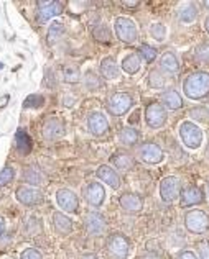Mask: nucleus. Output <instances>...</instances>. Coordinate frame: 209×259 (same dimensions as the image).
Returning <instances> with one entry per match:
<instances>
[{
    "instance_id": "f257e3e1",
    "label": "nucleus",
    "mask_w": 209,
    "mask_h": 259,
    "mask_svg": "<svg viewBox=\"0 0 209 259\" xmlns=\"http://www.w3.org/2000/svg\"><path fill=\"white\" fill-rule=\"evenodd\" d=\"M183 91L186 97L193 100L206 97L209 94V72L198 71L190 74L183 82Z\"/></svg>"
},
{
    "instance_id": "f03ea898",
    "label": "nucleus",
    "mask_w": 209,
    "mask_h": 259,
    "mask_svg": "<svg viewBox=\"0 0 209 259\" xmlns=\"http://www.w3.org/2000/svg\"><path fill=\"white\" fill-rule=\"evenodd\" d=\"M114 31H116L117 38L122 43L132 45V43L137 41L138 30H137V25L133 23V20H130V18H127V17L116 18V23H114Z\"/></svg>"
},
{
    "instance_id": "7ed1b4c3",
    "label": "nucleus",
    "mask_w": 209,
    "mask_h": 259,
    "mask_svg": "<svg viewBox=\"0 0 209 259\" xmlns=\"http://www.w3.org/2000/svg\"><path fill=\"white\" fill-rule=\"evenodd\" d=\"M185 227L193 235H203L209 230V217L203 210H190L185 215Z\"/></svg>"
},
{
    "instance_id": "20e7f679",
    "label": "nucleus",
    "mask_w": 209,
    "mask_h": 259,
    "mask_svg": "<svg viewBox=\"0 0 209 259\" xmlns=\"http://www.w3.org/2000/svg\"><path fill=\"white\" fill-rule=\"evenodd\" d=\"M133 105V97L127 92H116L107 100V112L114 117H122Z\"/></svg>"
},
{
    "instance_id": "39448f33",
    "label": "nucleus",
    "mask_w": 209,
    "mask_h": 259,
    "mask_svg": "<svg viewBox=\"0 0 209 259\" xmlns=\"http://www.w3.org/2000/svg\"><path fill=\"white\" fill-rule=\"evenodd\" d=\"M180 138L188 148L196 149L201 146V143H203V132H201V128L196 123H193V121H183V123L180 125Z\"/></svg>"
},
{
    "instance_id": "423d86ee",
    "label": "nucleus",
    "mask_w": 209,
    "mask_h": 259,
    "mask_svg": "<svg viewBox=\"0 0 209 259\" xmlns=\"http://www.w3.org/2000/svg\"><path fill=\"white\" fill-rule=\"evenodd\" d=\"M166 118H168L166 108L161 104H158V102H153V104H150V105L147 107V110H145V121H147V125L150 126L152 130H158L161 126H165Z\"/></svg>"
},
{
    "instance_id": "0eeeda50",
    "label": "nucleus",
    "mask_w": 209,
    "mask_h": 259,
    "mask_svg": "<svg viewBox=\"0 0 209 259\" xmlns=\"http://www.w3.org/2000/svg\"><path fill=\"white\" fill-rule=\"evenodd\" d=\"M137 156L142 162L147 164H158L163 159V149L157 143H144L137 149Z\"/></svg>"
},
{
    "instance_id": "6e6552de",
    "label": "nucleus",
    "mask_w": 209,
    "mask_h": 259,
    "mask_svg": "<svg viewBox=\"0 0 209 259\" xmlns=\"http://www.w3.org/2000/svg\"><path fill=\"white\" fill-rule=\"evenodd\" d=\"M160 195L165 202H173L181 195V181L175 176H168L160 182Z\"/></svg>"
},
{
    "instance_id": "1a4fd4ad",
    "label": "nucleus",
    "mask_w": 209,
    "mask_h": 259,
    "mask_svg": "<svg viewBox=\"0 0 209 259\" xmlns=\"http://www.w3.org/2000/svg\"><path fill=\"white\" fill-rule=\"evenodd\" d=\"M107 251L114 259H125L129 256V241L120 233L112 235L107 240Z\"/></svg>"
},
{
    "instance_id": "9d476101",
    "label": "nucleus",
    "mask_w": 209,
    "mask_h": 259,
    "mask_svg": "<svg viewBox=\"0 0 209 259\" xmlns=\"http://www.w3.org/2000/svg\"><path fill=\"white\" fill-rule=\"evenodd\" d=\"M63 2H38V12H37V22L46 23L48 20L55 18L63 13Z\"/></svg>"
},
{
    "instance_id": "9b49d317",
    "label": "nucleus",
    "mask_w": 209,
    "mask_h": 259,
    "mask_svg": "<svg viewBox=\"0 0 209 259\" xmlns=\"http://www.w3.org/2000/svg\"><path fill=\"white\" fill-rule=\"evenodd\" d=\"M56 202L66 213H74L79 210V199L71 189H59L56 192Z\"/></svg>"
},
{
    "instance_id": "f8f14e48",
    "label": "nucleus",
    "mask_w": 209,
    "mask_h": 259,
    "mask_svg": "<svg viewBox=\"0 0 209 259\" xmlns=\"http://www.w3.org/2000/svg\"><path fill=\"white\" fill-rule=\"evenodd\" d=\"M42 133H43V138L46 141H56V140H59L66 133L64 121L61 118H56V117L48 118V120L45 121Z\"/></svg>"
},
{
    "instance_id": "ddd939ff",
    "label": "nucleus",
    "mask_w": 209,
    "mask_h": 259,
    "mask_svg": "<svg viewBox=\"0 0 209 259\" xmlns=\"http://www.w3.org/2000/svg\"><path fill=\"white\" fill-rule=\"evenodd\" d=\"M84 227H86V231L89 235L99 236L106 231L107 223H106L104 215H100L97 212H91V213H87L84 218Z\"/></svg>"
},
{
    "instance_id": "4468645a",
    "label": "nucleus",
    "mask_w": 209,
    "mask_h": 259,
    "mask_svg": "<svg viewBox=\"0 0 209 259\" xmlns=\"http://www.w3.org/2000/svg\"><path fill=\"white\" fill-rule=\"evenodd\" d=\"M84 197L86 202L92 207H100L106 200V189L102 184L99 182H91L89 186L84 189Z\"/></svg>"
},
{
    "instance_id": "2eb2a0df",
    "label": "nucleus",
    "mask_w": 209,
    "mask_h": 259,
    "mask_svg": "<svg viewBox=\"0 0 209 259\" xmlns=\"http://www.w3.org/2000/svg\"><path fill=\"white\" fill-rule=\"evenodd\" d=\"M87 128L94 136H102L109 132V121H107L106 115L100 112H92L87 117Z\"/></svg>"
},
{
    "instance_id": "dca6fc26",
    "label": "nucleus",
    "mask_w": 209,
    "mask_h": 259,
    "mask_svg": "<svg viewBox=\"0 0 209 259\" xmlns=\"http://www.w3.org/2000/svg\"><path fill=\"white\" fill-rule=\"evenodd\" d=\"M15 197L25 207H33V205H37L38 202H42V192L35 187H26V186L18 187Z\"/></svg>"
},
{
    "instance_id": "f3484780",
    "label": "nucleus",
    "mask_w": 209,
    "mask_h": 259,
    "mask_svg": "<svg viewBox=\"0 0 209 259\" xmlns=\"http://www.w3.org/2000/svg\"><path fill=\"white\" fill-rule=\"evenodd\" d=\"M119 203L122 210H125L127 213H138L142 208H144V199L137 194H132V192H125L120 195Z\"/></svg>"
},
{
    "instance_id": "a211bd4d",
    "label": "nucleus",
    "mask_w": 209,
    "mask_h": 259,
    "mask_svg": "<svg viewBox=\"0 0 209 259\" xmlns=\"http://www.w3.org/2000/svg\"><path fill=\"white\" fill-rule=\"evenodd\" d=\"M204 200V194L196 186H188L181 190V207H193L199 205Z\"/></svg>"
},
{
    "instance_id": "6ab92c4d",
    "label": "nucleus",
    "mask_w": 209,
    "mask_h": 259,
    "mask_svg": "<svg viewBox=\"0 0 209 259\" xmlns=\"http://www.w3.org/2000/svg\"><path fill=\"white\" fill-rule=\"evenodd\" d=\"M53 227L59 235H69L73 230V222L64 212H55L53 213Z\"/></svg>"
},
{
    "instance_id": "aec40b11",
    "label": "nucleus",
    "mask_w": 209,
    "mask_h": 259,
    "mask_svg": "<svg viewBox=\"0 0 209 259\" xmlns=\"http://www.w3.org/2000/svg\"><path fill=\"white\" fill-rule=\"evenodd\" d=\"M97 177L100 181H104L107 186H111L112 189L120 187V177L111 166H100L97 169Z\"/></svg>"
},
{
    "instance_id": "412c9836",
    "label": "nucleus",
    "mask_w": 209,
    "mask_h": 259,
    "mask_svg": "<svg viewBox=\"0 0 209 259\" xmlns=\"http://www.w3.org/2000/svg\"><path fill=\"white\" fill-rule=\"evenodd\" d=\"M100 76H102L104 79H107V80L117 79L120 76L119 66L112 58H104L102 61H100Z\"/></svg>"
},
{
    "instance_id": "4be33fe9",
    "label": "nucleus",
    "mask_w": 209,
    "mask_h": 259,
    "mask_svg": "<svg viewBox=\"0 0 209 259\" xmlns=\"http://www.w3.org/2000/svg\"><path fill=\"white\" fill-rule=\"evenodd\" d=\"M161 105L166 107L168 110H178V108L183 107V99L177 91L170 89V91H165L163 95H161Z\"/></svg>"
},
{
    "instance_id": "5701e85b",
    "label": "nucleus",
    "mask_w": 209,
    "mask_h": 259,
    "mask_svg": "<svg viewBox=\"0 0 209 259\" xmlns=\"http://www.w3.org/2000/svg\"><path fill=\"white\" fill-rule=\"evenodd\" d=\"M111 162L116 166L119 171H129L135 166V159L130 153H116L111 158Z\"/></svg>"
},
{
    "instance_id": "b1692460",
    "label": "nucleus",
    "mask_w": 209,
    "mask_h": 259,
    "mask_svg": "<svg viewBox=\"0 0 209 259\" xmlns=\"http://www.w3.org/2000/svg\"><path fill=\"white\" fill-rule=\"evenodd\" d=\"M22 179L25 182H28L30 186H43L45 176L42 174V171H40L38 167L28 166V167H25L23 171H22Z\"/></svg>"
},
{
    "instance_id": "393cba45",
    "label": "nucleus",
    "mask_w": 209,
    "mask_h": 259,
    "mask_svg": "<svg viewBox=\"0 0 209 259\" xmlns=\"http://www.w3.org/2000/svg\"><path fill=\"white\" fill-rule=\"evenodd\" d=\"M160 69L165 71L166 74H177L180 71L178 58L170 51L165 53L163 56H161V59H160Z\"/></svg>"
},
{
    "instance_id": "a878e982",
    "label": "nucleus",
    "mask_w": 209,
    "mask_h": 259,
    "mask_svg": "<svg viewBox=\"0 0 209 259\" xmlns=\"http://www.w3.org/2000/svg\"><path fill=\"white\" fill-rule=\"evenodd\" d=\"M198 18V9L194 4L181 5L178 9V20L181 23H193Z\"/></svg>"
},
{
    "instance_id": "bb28decb",
    "label": "nucleus",
    "mask_w": 209,
    "mask_h": 259,
    "mask_svg": "<svg viewBox=\"0 0 209 259\" xmlns=\"http://www.w3.org/2000/svg\"><path fill=\"white\" fill-rule=\"evenodd\" d=\"M119 140L124 146H135L138 143V132L132 126H125V128L120 130Z\"/></svg>"
},
{
    "instance_id": "cd10ccee",
    "label": "nucleus",
    "mask_w": 209,
    "mask_h": 259,
    "mask_svg": "<svg viewBox=\"0 0 209 259\" xmlns=\"http://www.w3.org/2000/svg\"><path fill=\"white\" fill-rule=\"evenodd\" d=\"M64 35V25L59 22H53L48 28V35H46V41L48 45H56Z\"/></svg>"
},
{
    "instance_id": "c85d7f7f",
    "label": "nucleus",
    "mask_w": 209,
    "mask_h": 259,
    "mask_svg": "<svg viewBox=\"0 0 209 259\" xmlns=\"http://www.w3.org/2000/svg\"><path fill=\"white\" fill-rule=\"evenodd\" d=\"M140 58H138V54L135 53H130V54H127L125 59L122 61V69L127 72V74H135L138 72L140 69Z\"/></svg>"
},
{
    "instance_id": "c756f323",
    "label": "nucleus",
    "mask_w": 209,
    "mask_h": 259,
    "mask_svg": "<svg viewBox=\"0 0 209 259\" xmlns=\"http://www.w3.org/2000/svg\"><path fill=\"white\" fill-rule=\"evenodd\" d=\"M148 85H150L152 89H157V91L163 89L166 85L165 74H161L160 69H152L150 74H148Z\"/></svg>"
},
{
    "instance_id": "7c9ffc66",
    "label": "nucleus",
    "mask_w": 209,
    "mask_h": 259,
    "mask_svg": "<svg viewBox=\"0 0 209 259\" xmlns=\"http://www.w3.org/2000/svg\"><path fill=\"white\" fill-rule=\"evenodd\" d=\"M17 148H18V151L22 153V154H28L30 153L31 143H30L28 135L23 133V132H18L17 133Z\"/></svg>"
},
{
    "instance_id": "2f4dec72",
    "label": "nucleus",
    "mask_w": 209,
    "mask_h": 259,
    "mask_svg": "<svg viewBox=\"0 0 209 259\" xmlns=\"http://www.w3.org/2000/svg\"><path fill=\"white\" fill-rule=\"evenodd\" d=\"M84 85L89 89V91H97V89H100V85H102V80H100V77L96 72L89 71L84 76Z\"/></svg>"
},
{
    "instance_id": "473e14b6",
    "label": "nucleus",
    "mask_w": 209,
    "mask_h": 259,
    "mask_svg": "<svg viewBox=\"0 0 209 259\" xmlns=\"http://www.w3.org/2000/svg\"><path fill=\"white\" fill-rule=\"evenodd\" d=\"M63 77H64L66 82L76 84V82H79V79H81L79 69H78L76 66H66L64 69H63Z\"/></svg>"
},
{
    "instance_id": "72a5a7b5",
    "label": "nucleus",
    "mask_w": 209,
    "mask_h": 259,
    "mask_svg": "<svg viewBox=\"0 0 209 259\" xmlns=\"http://www.w3.org/2000/svg\"><path fill=\"white\" fill-rule=\"evenodd\" d=\"M92 35L100 43H107L111 39V31L106 25H97L96 28L92 30Z\"/></svg>"
},
{
    "instance_id": "f704fd0d",
    "label": "nucleus",
    "mask_w": 209,
    "mask_h": 259,
    "mask_svg": "<svg viewBox=\"0 0 209 259\" xmlns=\"http://www.w3.org/2000/svg\"><path fill=\"white\" fill-rule=\"evenodd\" d=\"M138 53H140V56L147 61V63H153L155 58H157V50L152 48L150 45H142L138 48Z\"/></svg>"
},
{
    "instance_id": "c9c22d12",
    "label": "nucleus",
    "mask_w": 209,
    "mask_h": 259,
    "mask_svg": "<svg viewBox=\"0 0 209 259\" xmlns=\"http://www.w3.org/2000/svg\"><path fill=\"white\" fill-rule=\"evenodd\" d=\"M194 56L199 61V63L203 64H209V43H203L196 48V51H194Z\"/></svg>"
},
{
    "instance_id": "e433bc0d",
    "label": "nucleus",
    "mask_w": 209,
    "mask_h": 259,
    "mask_svg": "<svg viewBox=\"0 0 209 259\" xmlns=\"http://www.w3.org/2000/svg\"><path fill=\"white\" fill-rule=\"evenodd\" d=\"M150 35L153 39H157V41H163L166 35V28L161 23H153L150 26Z\"/></svg>"
},
{
    "instance_id": "4c0bfd02",
    "label": "nucleus",
    "mask_w": 209,
    "mask_h": 259,
    "mask_svg": "<svg viewBox=\"0 0 209 259\" xmlns=\"http://www.w3.org/2000/svg\"><path fill=\"white\" fill-rule=\"evenodd\" d=\"M13 176H15L13 167L5 166L2 171H0V187H4V186H7V184H10L13 181Z\"/></svg>"
},
{
    "instance_id": "58836bf2",
    "label": "nucleus",
    "mask_w": 209,
    "mask_h": 259,
    "mask_svg": "<svg viewBox=\"0 0 209 259\" xmlns=\"http://www.w3.org/2000/svg\"><path fill=\"white\" fill-rule=\"evenodd\" d=\"M190 115L196 121H207L209 112H207V108H204V107H196V108H191Z\"/></svg>"
},
{
    "instance_id": "ea45409f",
    "label": "nucleus",
    "mask_w": 209,
    "mask_h": 259,
    "mask_svg": "<svg viewBox=\"0 0 209 259\" xmlns=\"http://www.w3.org/2000/svg\"><path fill=\"white\" fill-rule=\"evenodd\" d=\"M43 105V97L42 95H30L28 99L25 100L23 107L30 108V107H42Z\"/></svg>"
},
{
    "instance_id": "a19ab883",
    "label": "nucleus",
    "mask_w": 209,
    "mask_h": 259,
    "mask_svg": "<svg viewBox=\"0 0 209 259\" xmlns=\"http://www.w3.org/2000/svg\"><path fill=\"white\" fill-rule=\"evenodd\" d=\"M198 256H199V259H209V243L207 241L198 243Z\"/></svg>"
},
{
    "instance_id": "79ce46f5",
    "label": "nucleus",
    "mask_w": 209,
    "mask_h": 259,
    "mask_svg": "<svg viewBox=\"0 0 209 259\" xmlns=\"http://www.w3.org/2000/svg\"><path fill=\"white\" fill-rule=\"evenodd\" d=\"M20 257H22V259H43V254L40 253V251L30 248V249H25Z\"/></svg>"
},
{
    "instance_id": "37998d69",
    "label": "nucleus",
    "mask_w": 209,
    "mask_h": 259,
    "mask_svg": "<svg viewBox=\"0 0 209 259\" xmlns=\"http://www.w3.org/2000/svg\"><path fill=\"white\" fill-rule=\"evenodd\" d=\"M158 241H148L147 244V251H150V253H157V254H161V248L158 246Z\"/></svg>"
},
{
    "instance_id": "c03bdc74",
    "label": "nucleus",
    "mask_w": 209,
    "mask_h": 259,
    "mask_svg": "<svg viewBox=\"0 0 209 259\" xmlns=\"http://www.w3.org/2000/svg\"><path fill=\"white\" fill-rule=\"evenodd\" d=\"M177 259H198V257L194 253H191V251H181V253L177 256Z\"/></svg>"
},
{
    "instance_id": "a18cd8bd",
    "label": "nucleus",
    "mask_w": 209,
    "mask_h": 259,
    "mask_svg": "<svg viewBox=\"0 0 209 259\" xmlns=\"http://www.w3.org/2000/svg\"><path fill=\"white\" fill-rule=\"evenodd\" d=\"M142 259H163V257L157 253H150V251H147L145 254H142Z\"/></svg>"
},
{
    "instance_id": "49530a36",
    "label": "nucleus",
    "mask_w": 209,
    "mask_h": 259,
    "mask_svg": "<svg viewBox=\"0 0 209 259\" xmlns=\"http://www.w3.org/2000/svg\"><path fill=\"white\" fill-rule=\"evenodd\" d=\"M122 5L124 7H138L140 2H137V0H130V2H127V0H125V2H122Z\"/></svg>"
},
{
    "instance_id": "de8ad7c7",
    "label": "nucleus",
    "mask_w": 209,
    "mask_h": 259,
    "mask_svg": "<svg viewBox=\"0 0 209 259\" xmlns=\"http://www.w3.org/2000/svg\"><path fill=\"white\" fill-rule=\"evenodd\" d=\"M7 102H9V95H4V97L0 99V108H4L7 105Z\"/></svg>"
},
{
    "instance_id": "09e8293b",
    "label": "nucleus",
    "mask_w": 209,
    "mask_h": 259,
    "mask_svg": "<svg viewBox=\"0 0 209 259\" xmlns=\"http://www.w3.org/2000/svg\"><path fill=\"white\" fill-rule=\"evenodd\" d=\"M4 230H5V220L2 217H0V235L4 233Z\"/></svg>"
},
{
    "instance_id": "8fccbe9b",
    "label": "nucleus",
    "mask_w": 209,
    "mask_h": 259,
    "mask_svg": "<svg viewBox=\"0 0 209 259\" xmlns=\"http://www.w3.org/2000/svg\"><path fill=\"white\" fill-rule=\"evenodd\" d=\"M63 100H68V102H66V104H63V105H68V107L73 105V97H66V99H63Z\"/></svg>"
},
{
    "instance_id": "3c124183",
    "label": "nucleus",
    "mask_w": 209,
    "mask_h": 259,
    "mask_svg": "<svg viewBox=\"0 0 209 259\" xmlns=\"http://www.w3.org/2000/svg\"><path fill=\"white\" fill-rule=\"evenodd\" d=\"M204 25H206V30L209 31V15L206 17V20H204Z\"/></svg>"
},
{
    "instance_id": "603ef678",
    "label": "nucleus",
    "mask_w": 209,
    "mask_h": 259,
    "mask_svg": "<svg viewBox=\"0 0 209 259\" xmlns=\"http://www.w3.org/2000/svg\"><path fill=\"white\" fill-rule=\"evenodd\" d=\"M83 259H97L96 256H92V254H87V256H84Z\"/></svg>"
},
{
    "instance_id": "864d4df0",
    "label": "nucleus",
    "mask_w": 209,
    "mask_h": 259,
    "mask_svg": "<svg viewBox=\"0 0 209 259\" xmlns=\"http://www.w3.org/2000/svg\"><path fill=\"white\" fill-rule=\"evenodd\" d=\"M203 5L206 7V9H209V0H204V2H203Z\"/></svg>"
},
{
    "instance_id": "5fc2aeb1",
    "label": "nucleus",
    "mask_w": 209,
    "mask_h": 259,
    "mask_svg": "<svg viewBox=\"0 0 209 259\" xmlns=\"http://www.w3.org/2000/svg\"><path fill=\"white\" fill-rule=\"evenodd\" d=\"M206 154H207V158H209V145H207V149H206Z\"/></svg>"
},
{
    "instance_id": "6e6d98bb",
    "label": "nucleus",
    "mask_w": 209,
    "mask_h": 259,
    "mask_svg": "<svg viewBox=\"0 0 209 259\" xmlns=\"http://www.w3.org/2000/svg\"><path fill=\"white\" fill-rule=\"evenodd\" d=\"M207 192H209V182H207Z\"/></svg>"
},
{
    "instance_id": "4d7b16f0",
    "label": "nucleus",
    "mask_w": 209,
    "mask_h": 259,
    "mask_svg": "<svg viewBox=\"0 0 209 259\" xmlns=\"http://www.w3.org/2000/svg\"><path fill=\"white\" fill-rule=\"evenodd\" d=\"M2 67H4V66H2V64H0V69H2Z\"/></svg>"
}]
</instances>
